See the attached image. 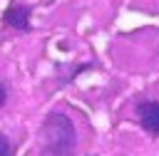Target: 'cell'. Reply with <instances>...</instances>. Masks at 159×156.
<instances>
[{"mask_svg":"<svg viewBox=\"0 0 159 156\" xmlns=\"http://www.w3.org/2000/svg\"><path fill=\"white\" fill-rule=\"evenodd\" d=\"M75 144H77V134H75L70 116L62 111H52L45 119V149H47V154L50 156H72Z\"/></svg>","mask_w":159,"mask_h":156,"instance_id":"obj_1","label":"cell"},{"mask_svg":"<svg viewBox=\"0 0 159 156\" xmlns=\"http://www.w3.org/2000/svg\"><path fill=\"white\" fill-rule=\"evenodd\" d=\"M139 121L149 134L159 136V102H142L139 104Z\"/></svg>","mask_w":159,"mask_h":156,"instance_id":"obj_2","label":"cell"},{"mask_svg":"<svg viewBox=\"0 0 159 156\" xmlns=\"http://www.w3.org/2000/svg\"><path fill=\"white\" fill-rule=\"evenodd\" d=\"M2 20H5V25L15 27V30H27L30 27V10L17 5V2H10L5 15H2Z\"/></svg>","mask_w":159,"mask_h":156,"instance_id":"obj_3","label":"cell"},{"mask_svg":"<svg viewBox=\"0 0 159 156\" xmlns=\"http://www.w3.org/2000/svg\"><path fill=\"white\" fill-rule=\"evenodd\" d=\"M0 156H10V141L5 134H0Z\"/></svg>","mask_w":159,"mask_h":156,"instance_id":"obj_4","label":"cell"},{"mask_svg":"<svg viewBox=\"0 0 159 156\" xmlns=\"http://www.w3.org/2000/svg\"><path fill=\"white\" fill-rule=\"evenodd\" d=\"M5 99H7V89H5V84L0 82V106L5 104Z\"/></svg>","mask_w":159,"mask_h":156,"instance_id":"obj_5","label":"cell"}]
</instances>
